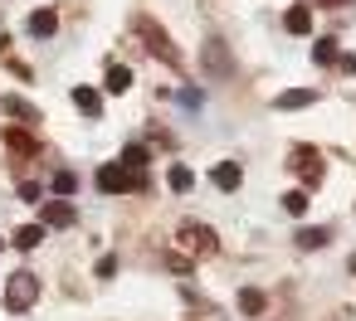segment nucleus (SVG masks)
<instances>
[{"label":"nucleus","mask_w":356,"mask_h":321,"mask_svg":"<svg viewBox=\"0 0 356 321\" xmlns=\"http://www.w3.org/2000/svg\"><path fill=\"white\" fill-rule=\"evenodd\" d=\"M35 302H40V277H35L30 268L10 272V277H6V306H10V311H25V306H35Z\"/></svg>","instance_id":"nucleus-1"},{"label":"nucleus","mask_w":356,"mask_h":321,"mask_svg":"<svg viewBox=\"0 0 356 321\" xmlns=\"http://www.w3.org/2000/svg\"><path fill=\"white\" fill-rule=\"evenodd\" d=\"M98 190H103V195H122V190H147V171H127V166H103V171H98Z\"/></svg>","instance_id":"nucleus-2"},{"label":"nucleus","mask_w":356,"mask_h":321,"mask_svg":"<svg viewBox=\"0 0 356 321\" xmlns=\"http://www.w3.org/2000/svg\"><path fill=\"white\" fill-rule=\"evenodd\" d=\"M176 243H181L186 253L205 258V253H215V229H210V224H195V219H186V224L176 229Z\"/></svg>","instance_id":"nucleus-3"},{"label":"nucleus","mask_w":356,"mask_h":321,"mask_svg":"<svg viewBox=\"0 0 356 321\" xmlns=\"http://www.w3.org/2000/svg\"><path fill=\"white\" fill-rule=\"evenodd\" d=\"M137 35H142V40H147V49H152V54H161V59H166V64H181V49H176V44H171V40H166V30H161V25H152V20H147V15H142V20H137Z\"/></svg>","instance_id":"nucleus-4"},{"label":"nucleus","mask_w":356,"mask_h":321,"mask_svg":"<svg viewBox=\"0 0 356 321\" xmlns=\"http://www.w3.org/2000/svg\"><path fill=\"white\" fill-rule=\"evenodd\" d=\"M74 219H79L74 200H44V209H40V224L44 229H69Z\"/></svg>","instance_id":"nucleus-5"},{"label":"nucleus","mask_w":356,"mask_h":321,"mask_svg":"<svg viewBox=\"0 0 356 321\" xmlns=\"http://www.w3.org/2000/svg\"><path fill=\"white\" fill-rule=\"evenodd\" d=\"M0 112H10V117H20V122L40 127V107H30L25 98H0Z\"/></svg>","instance_id":"nucleus-6"},{"label":"nucleus","mask_w":356,"mask_h":321,"mask_svg":"<svg viewBox=\"0 0 356 321\" xmlns=\"http://www.w3.org/2000/svg\"><path fill=\"white\" fill-rule=\"evenodd\" d=\"M54 30H59V15H54V10H35V15H30V35H35V40H49Z\"/></svg>","instance_id":"nucleus-7"},{"label":"nucleus","mask_w":356,"mask_h":321,"mask_svg":"<svg viewBox=\"0 0 356 321\" xmlns=\"http://www.w3.org/2000/svg\"><path fill=\"white\" fill-rule=\"evenodd\" d=\"M205 69H210L215 78H220V73H229V54H225V44H220V40H210V44H205Z\"/></svg>","instance_id":"nucleus-8"},{"label":"nucleus","mask_w":356,"mask_h":321,"mask_svg":"<svg viewBox=\"0 0 356 321\" xmlns=\"http://www.w3.org/2000/svg\"><path fill=\"white\" fill-rule=\"evenodd\" d=\"M103 88H108V93H127V88H132V69H127V64H108Z\"/></svg>","instance_id":"nucleus-9"},{"label":"nucleus","mask_w":356,"mask_h":321,"mask_svg":"<svg viewBox=\"0 0 356 321\" xmlns=\"http://www.w3.org/2000/svg\"><path fill=\"white\" fill-rule=\"evenodd\" d=\"M312 103V88H288V93H278L273 98V107L278 112H293V107H307Z\"/></svg>","instance_id":"nucleus-10"},{"label":"nucleus","mask_w":356,"mask_h":321,"mask_svg":"<svg viewBox=\"0 0 356 321\" xmlns=\"http://www.w3.org/2000/svg\"><path fill=\"white\" fill-rule=\"evenodd\" d=\"M239 180H244L239 161H220V166H215V185H220V190H239Z\"/></svg>","instance_id":"nucleus-11"},{"label":"nucleus","mask_w":356,"mask_h":321,"mask_svg":"<svg viewBox=\"0 0 356 321\" xmlns=\"http://www.w3.org/2000/svg\"><path fill=\"white\" fill-rule=\"evenodd\" d=\"M283 25H288V35H307V30H312V10H307V6H293V10L283 15Z\"/></svg>","instance_id":"nucleus-12"},{"label":"nucleus","mask_w":356,"mask_h":321,"mask_svg":"<svg viewBox=\"0 0 356 321\" xmlns=\"http://www.w3.org/2000/svg\"><path fill=\"white\" fill-rule=\"evenodd\" d=\"M74 107H79L83 117H98V112H103V98H98L93 88H74Z\"/></svg>","instance_id":"nucleus-13"},{"label":"nucleus","mask_w":356,"mask_h":321,"mask_svg":"<svg viewBox=\"0 0 356 321\" xmlns=\"http://www.w3.org/2000/svg\"><path fill=\"white\" fill-rule=\"evenodd\" d=\"M147 161H152V151H147L142 141H132V146L122 151V161H118V166H127V171H147Z\"/></svg>","instance_id":"nucleus-14"},{"label":"nucleus","mask_w":356,"mask_h":321,"mask_svg":"<svg viewBox=\"0 0 356 321\" xmlns=\"http://www.w3.org/2000/svg\"><path fill=\"white\" fill-rule=\"evenodd\" d=\"M166 185H171L176 195H186V190L195 185V175H191V166H171V175H166Z\"/></svg>","instance_id":"nucleus-15"},{"label":"nucleus","mask_w":356,"mask_h":321,"mask_svg":"<svg viewBox=\"0 0 356 321\" xmlns=\"http://www.w3.org/2000/svg\"><path fill=\"white\" fill-rule=\"evenodd\" d=\"M40 238H44V224H25V229H15V248H40Z\"/></svg>","instance_id":"nucleus-16"},{"label":"nucleus","mask_w":356,"mask_h":321,"mask_svg":"<svg viewBox=\"0 0 356 321\" xmlns=\"http://www.w3.org/2000/svg\"><path fill=\"white\" fill-rule=\"evenodd\" d=\"M239 311H244V316H259V311H264V292H259V287H244V292H239Z\"/></svg>","instance_id":"nucleus-17"},{"label":"nucleus","mask_w":356,"mask_h":321,"mask_svg":"<svg viewBox=\"0 0 356 321\" xmlns=\"http://www.w3.org/2000/svg\"><path fill=\"white\" fill-rule=\"evenodd\" d=\"M298 171H302V180H312V185H317V175H322V166H317L312 151H298Z\"/></svg>","instance_id":"nucleus-18"},{"label":"nucleus","mask_w":356,"mask_h":321,"mask_svg":"<svg viewBox=\"0 0 356 321\" xmlns=\"http://www.w3.org/2000/svg\"><path fill=\"white\" fill-rule=\"evenodd\" d=\"M74 190H79V175H74V171H59V175H54V195H59V200H69Z\"/></svg>","instance_id":"nucleus-19"},{"label":"nucleus","mask_w":356,"mask_h":321,"mask_svg":"<svg viewBox=\"0 0 356 321\" xmlns=\"http://www.w3.org/2000/svg\"><path fill=\"white\" fill-rule=\"evenodd\" d=\"M6 146H10V151H20V156H35V151H40L25 132H10V137H6Z\"/></svg>","instance_id":"nucleus-20"},{"label":"nucleus","mask_w":356,"mask_h":321,"mask_svg":"<svg viewBox=\"0 0 356 321\" xmlns=\"http://www.w3.org/2000/svg\"><path fill=\"white\" fill-rule=\"evenodd\" d=\"M298 243L302 248H322L327 243V229H298Z\"/></svg>","instance_id":"nucleus-21"},{"label":"nucleus","mask_w":356,"mask_h":321,"mask_svg":"<svg viewBox=\"0 0 356 321\" xmlns=\"http://www.w3.org/2000/svg\"><path fill=\"white\" fill-rule=\"evenodd\" d=\"M312 59H317V64H332V59H337V44H332V40H317V44H312Z\"/></svg>","instance_id":"nucleus-22"},{"label":"nucleus","mask_w":356,"mask_h":321,"mask_svg":"<svg viewBox=\"0 0 356 321\" xmlns=\"http://www.w3.org/2000/svg\"><path fill=\"white\" fill-rule=\"evenodd\" d=\"M283 209H288V214H302V209H307V195H302V190H288V195H283Z\"/></svg>","instance_id":"nucleus-23"},{"label":"nucleus","mask_w":356,"mask_h":321,"mask_svg":"<svg viewBox=\"0 0 356 321\" xmlns=\"http://www.w3.org/2000/svg\"><path fill=\"white\" fill-rule=\"evenodd\" d=\"M176 98H181V107H200V103H205V93H200V88H181Z\"/></svg>","instance_id":"nucleus-24"},{"label":"nucleus","mask_w":356,"mask_h":321,"mask_svg":"<svg viewBox=\"0 0 356 321\" xmlns=\"http://www.w3.org/2000/svg\"><path fill=\"white\" fill-rule=\"evenodd\" d=\"M20 200H30V205H40V200H44V190H40L35 180H25V185H20Z\"/></svg>","instance_id":"nucleus-25"},{"label":"nucleus","mask_w":356,"mask_h":321,"mask_svg":"<svg viewBox=\"0 0 356 321\" xmlns=\"http://www.w3.org/2000/svg\"><path fill=\"white\" fill-rule=\"evenodd\" d=\"M113 272H118V258L103 253V258H98V277H113Z\"/></svg>","instance_id":"nucleus-26"},{"label":"nucleus","mask_w":356,"mask_h":321,"mask_svg":"<svg viewBox=\"0 0 356 321\" xmlns=\"http://www.w3.org/2000/svg\"><path fill=\"white\" fill-rule=\"evenodd\" d=\"M327 6H337V0H327Z\"/></svg>","instance_id":"nucleus-27"},{"label":"nucleus","mask_w":356,"mask_h":321,"mask_svg":"<svg viewBox=\"0 0 356 321\" xmlns=\"http://www.w3.org/2000/svg\"><path fill=\"white\" fill-rule=\"evenodd\" d=\"M0 243H6V238H0Z\"/></svg>","instance_id":"nucleus-28"},{"label":"nucleus","mask_w":356,"mask_h":321,"mask_svg":"<svg viewBox=\"0 0 356 321\" xmlns=\"http://www.w3.org/2000/svg\"><path fill=\"white\" fill-rule=\"evenodd\" d=\"M351 69H356V64H351Z\"/></svg>","instance_id":"nucleus-29"}]
</instances>
